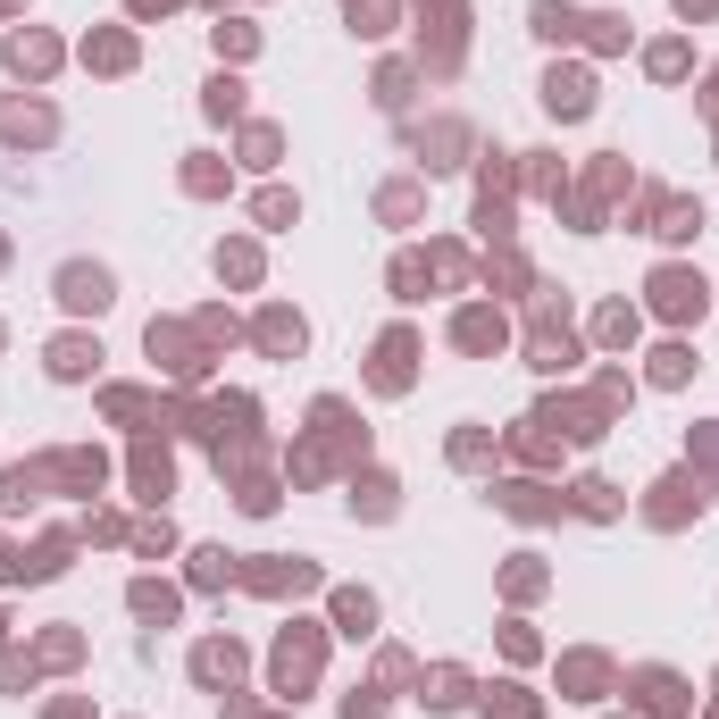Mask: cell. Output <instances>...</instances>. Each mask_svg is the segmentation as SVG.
I'll use <instances>...</instances> for the list:
<instances>
[{"label": "cell", "mask_w": 719, "mask_h": 719, "mask_svg": "<svg viewBox=\"0 0 719 719\" xmlns=\"http://www.w3.org/2000/svg\"><path fill=\"white\" fill-rule=\"evenodd\" d=\"M67 301H92V310H101V301H109V276H101V268H92V276L76 268V276H67Z\"/></svg>", "instance_id": "obj_1"}]
</instances>
